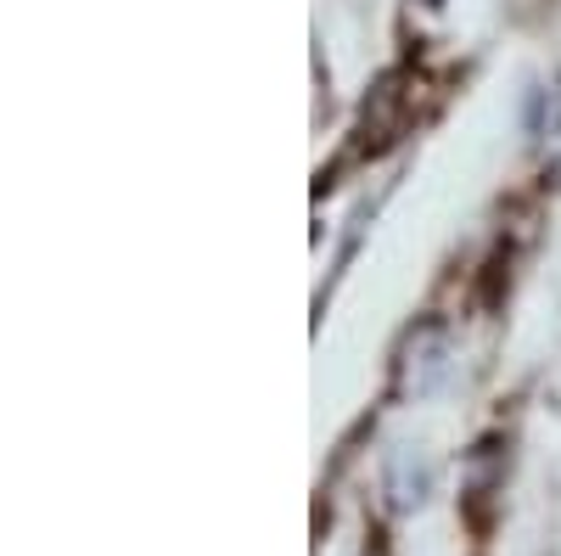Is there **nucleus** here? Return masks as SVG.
I'll use <instances>...</instances> for the list:
<instances>
[{
  "label": "nucleus",
  "mask_w": 561,
  "mask_h": 556,
  "mask_svg": "<svg viewBox=\"0 0 561 556\" xmlns=\"http://www.w3.org/2000/svg\"><path fill=\"white\" fill-rule=\"evenodd\" d=\"M444 349H449V338H444L438 320L415 327V332H410V343H404V388L427 394V388L438 383V371H444Z\"/></svg>",
  "instance_id": "1"
}]
</instances>
